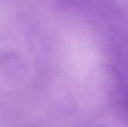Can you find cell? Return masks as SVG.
Instances as JSON below:
<instances>
[]
</instances>
